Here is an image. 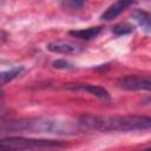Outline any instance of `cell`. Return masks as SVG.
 <instances>
[{
  "label": "cell",
  "mask_w": 151,
  "mask_h": 151,
  "mask_svg": "<svg viewBox=\"0 0 151 151\" xmlns=\"http://www.w3.org/2000/svg\"><path fill=\"white\" fill-rule=\"evenodd\" d=\"M79 125L99 132H129L149 130L151 119L144 116H97L83 114Z\"/></svg>",
  "instance_id": "obj_1"
},
{
  "label": "cell",
  "mask_w": 151,
  "mask_h": 151,
  "mask_svg": "<svg viewBox=\"0 0 151 151\" xmlns=\"http://www.w3.org/2000/svg\"><path fill=\"white\" fill-rule=\"evenodd\" d=\"M79 123L66 119L54 118H29L19 120H7L1 131L7 132H32L38 134H55V136H74L80 131Z\"/></svg>",
  "instance_id": "obj_2"
},
{
  "label": "cell",
  "mask_w": 151,
  "mask_h": 151,
  "mask_svg": "<svg viewBox=\"0 0 151 151\" xmlns=\"http://www.w3.org/2000/svg\"><path fill=\"white\" fill-rule=\"evenodd\" d=\"M0 143L6 150H20V149H50V147H64L65 143L53 139H35L26 137H6L0 139Z\"/></svg>",
  "instance_id": "obj_3"
},
{
  "label": "cell",
  "mask_w": 151,
  "mask_h": 151,
  "mask_svg": "<svg viewBox=\"0 0 151 151\" xmlns=\"http://www.w3.org/2000/svg\"><path fill=\"white\" fill-rule=\"evenodd\" d=\"M120 88L127 91H149L151 87V81L146 77L140 76H126L122 77L117 81Z\"/></svg>",
  "instance_id": "obj_4"
},
{
  "label": "cell",
  "mask_w": 151,
  "mask_h": 151,
  "mask_svg": "<svg viewBox=\"0 0 151 151\" xmlns=\"http://www.w3.org/2000/svg\"><path fill=\"white\" fill-rule=\"evenodd\" d=\"M136 1L134 0H117L112 5H110L100 15V19L104 21H111L119 17L126 8L132 6Z\"/></svg>",
  "instance_id": "obj_5"
},
{
  "label": "cell",
  "mask_w": 151,
  "mask_h": 151,
  "mask_svg": "<svg viewBox=\"0 0 151 151\" xmlns=\"http://www.w3.org/2000/svg\"><path fill=\"white\" fill-rule=\"evenodd\" d=\"M47 51L53 52V53H58V54H78L81 52V47H79L78 45L70 42V41H65V40H58V41H52L50 44H47L46 46Z\"/></svg>",
  "instance_id": "obj_6"
},
{
  "label": "cell",
  "mask_w": 151,
  "mask_h": 151,
  "mask_svg": "<svg viewBox=\"0 0 151 151\" xmlns=\"http://www.w3.org/2000/svg\"><path fill=\"white\" fill-rule=\"evenodd\" d=\"M66 87L71 90H79V91L87 92L101 100H110V93L107 92L106 88L101 86H97L92 84H67Z\"/></svg>",
  "instance_id": "obj_7"
},
{
  "label": "cell",
  "mask_w": 151,
  "mask_h": 151,
  "mask_svg": "<svg viewBox=\"0 0 151 151\" xmlns=\"http://www.w3.org/2000/svg\"><path fill=\"white\" fill-rule=\"evenodd\" d=\"M103 31V27L97 26V27H88V28H83V29H74L70 31L68 35L80 39V40H91L93 38H97Z\"/></svg>",
  "instance_id": "obj_8"
},
{
  "label": "cell",
  "mask_w": 151,
  "mask_h": 151,
  "mask_svg": "<svg viewBox=\"0 0 151 151\" xmlns=\"http://www.w3.org/2000/svg\"><path fill=\"white\" fill-rule=\"evenodd\" d=\"M24 71V66H14L5 71H0V87L15 79Z\"/></svg>",
  "instance_id": "obj_9"
},
{
  "label": "cell",
  "mask_w": 151,
  "mask_h": 151,
  "mask_svg": "<svg viewBox=\"0 0 151 151\" xmlns=\"http://www.w3.org/2000/svg\"><path fill=\"white\" fill-rule=\"evenodd\" d=\"M132 18L136 20V22L146 32V33H150L151 31V26H150V14L145 11H134L132 13Z\"/></svg>",
  "instance_id": "obj_10"
},
{
  "label": "cell",
  "mask_w": 151,
  "mask_h": 151,
  "mask_svg": "<svg viewBox=\"0 0 151 151\" xmlns=\"http://www.w3.org/2000/svg\"><path fill=\"white\" fill-rule=\"evenodd\" d=\"M86 4V0H63L61 6L65 9L70 11H79Z\"/></svg>",
  "instance_id": "obj_11"
},
{
  "label": "cell",
  "mask_w": 151,
  "mask_h": 151,
  "mask_svg": "<svg viewBox=\"0 0 151 151\" xmlns=\"http://www.w3.org/2000/svg\"><path fill=\"white\" fill-rule=\"evenodd\" d=\"M133 31V27L130 25V24H126V22H123V24H119V25H116L113 27V33L117 34V35H124V34H129Z\"/></svg>",
  "instance_id": "obj_12"
},
{
  "label": "cell",
  "mask_w": 151,
  "mask_h": 151,
  "mask_svg": "<svg viewBox=\"0 0 151 151\" xmlns=\"http://www.w3.org/2000/svg\"><path fill=\"white\" fill-rule=\"evenodd\" d=\"M53 67L59 68V70H72V68H74V66H73L71 63H68V61H66V60H64V59L55 60V61L53 63Z\"/></svg>",
  "instance_id": "obj_13"
},
{
  "label": "cell",
  "mask_w": 151,
  "mask_h": 151,
  "mask_svg": "<svg viewBox=\"0 0 151 151\" xmlns=\"http://www.w3.org/2000/svg\"><path fill=\"white\" fill-rule=\"evenodd\" d=\"M5 118H6V112H5L2 109H0V131H1V129H2V126H4V124L7 122Z\"/></svg>",
  "instance_id": "obj_14"
},
{
  "label": "cell",
  "mask_w": 151,
  "mask_h": 151,
  "mask_svg": "<svg viewBox=\"0 0 151 151\" xmlns=\"http://www.w3.org/2000/svg\"><path fill=\"white\" fill-rule=\"evenodd\" d=\"M7 33L5 32V31H2V29H0V45H2L6 40H7Z\"/></svg>",
  "instance_id": "obj_15"
},
{
  "label": "cell",
  "mask_w": 151,
  "mask_h": 151,
  "mask_svg": "<svg viewBox=\"0 0 151 151\" xmlns=\"http://www.w3.org/2000/svg\"><path fill=\"white\" fill-rule=\"evenodd\" d=\"M0 150H6V147H5V146H4L1 143H0Z\"/></svg>",
  "instance_id": "obj_16"
},
{
  "label": "cell",
  "mask_w": 151,
  "mask_h": 151,
  "mask_svg": "<svg viewBox=\"0 0 151 151\" xmlns=\"http://www.w3.org/2000/svg\"><path fill=\"white\" fill-rule=\"evenodd\" d=\"M0 96H1V91H0Z\"/></svg>",
  "instance_id": "obj_17"
}]
</instances>
